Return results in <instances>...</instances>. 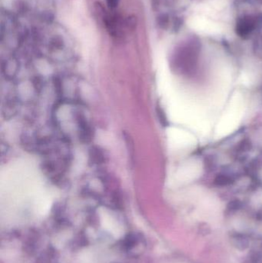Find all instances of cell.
<instances>
[{
	"instance_id": "cell-1",
	"label": "cell",
	"mask_w": 262,
	"mask_h": 263,
	"mask_svg": "<svg viewBox=\"0 0 262 263\" xmlns=\"http://www.w3.org/2000/svg\"><path fill=\"white\" fill-rule=\"evenodd\" d=\"M120 0H106V3L109 5V7L115 8L118 6Z\"/></svg>"
}]
</instances>
